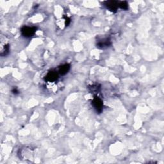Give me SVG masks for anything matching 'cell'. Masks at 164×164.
I'll use <instances>...</instances> for the list:
<instances>
[{
  "label": "cell",
  "mask_w": 164,
  "mask_h": 164,
  "mask_svg": "<svg viewBox=\"0 0 164 164\" xmlns=\"http://www.w3.org/2000/svg\"><path fill=\"white\" fill-rule=\"evenodd\" d=\"M37 30V28L35 26H24L22 27L21 30V35L23 36L24 37L26 38H30L33 37L35 35Z\"/></svg>",
  "instance_id": "cell-1"
},
{
  "label": "cell",
  "mask_w": 164,
  "mask_h": 164,
  "mask_svg": "<svg viewBox=\"0 0 164 164\" xmlns=\"http://www.w3.org/2000/svg\"><path fill=\"white\" fill-rule=\"evenodd\" d=\"M92 105L96 112L99 113H101L103 110V101L101 98L96 95L94 96L92 101Z\"/></svg>",
  "instance_id": "cell-2"
},
{
  "label": "cell",
  "mask_w": 164,
  "mask_h": 164,
  "mask_svg": "<svg viewBox=\"0 0 164 164\" xmlns=\"http://www.w3.org/2000/svg\"><path fill=\"white\" fill-rule=\"evenodd\" d=\"M104 6L106 7L107 9L112 12H116L117 10L119 8V1H104Z\"/></svg>",
  "instance_id": "cell-3"
},
{
  "label": "cell",
  "mask_w": 164,
  "mask_h": 164,
  "mask_svg": "<svg viewBox=\"0 0 164 164\" xmlns=\"http://www.w3.org/2000/svg\"><path fill=\"white\" fill-rule=\"evenodd\" d=\"M58 79V73L57 71L51 70L49 71L44 78V80L46 82H55L57 81Z\"/></svg>",
  "instance_id": "cell-4"
},
{
  "label": "cell",
  "mask_w": 164,
  "mask_h": 164,
  "mask_svg": "<svg viewBox=\"0 0 164 164\" xmlns=\"http://www.w3.org/2000/svg\"><path fill=\"white\" fill-rule=\"evenodd\" d=\"M112 44L111 40L109 38H105L103 39L99 40L98 43H97V48L99 49H106L108 47H110Z\"/></svg>",
  "instance_id": "cell-5"
},
{
  "label": "cell",
  "mask_w": 164,
  "mask_h": 164,
  "mask_svg": "<svg viewBox=\"0 0 164 164\" xmlns=\"http://www.w3.org/2000/svg\"><path fill=\"white\" fill-rule=\"evenodd\" d=\"M70 68L71 65L68 64V63H65V64L60 67L59 70H58V73L62 75V76H64V75L68 73V72L70 70Z\"/></svg>",
  "instance_id": "cell-6"
},
{
  "label": "cell",
  "mask_w": 164,
  "mask_h": 164,
  "mask_svg": "<svg viewBox=\"0 0 164 164\" xmlns=\"http://www.w3.org/2000/svg\"><path fill=\"white\" fill-rule=\"evenodd\" d=\"M88 89H89L90 92L92 94H97L101 90V85L99 84H94L88 86Z\"/></svg>",
  "instance_id": "cell-7"
},
{
  "label": "cell",
  "mask_w": 164,
  "mask_h": 164,
  "mask_svg": "<svg viewBox=\"0 0 164 164\" xmlns=\"http://www.w3.org/2000/svg\"><path fill=\"white\" fill-rule=\"evenodd\" d=\"M10 51V47H9V44H5L3 46H1V57H5L9 53Z\"/></svg>",
  "instance_id": "cell-8"
},
{
  "label": "cell",
  "mask_w": 164,
  "mask_h": 164,
  "mask_svg": "<svg viewBox=\"0 0 164 164\" xmlns=\"http://www.w3.org/2000/svg\"><path fill=\"white\" fill-rule=\"evenodd\" d=\"M119 8L124 10H127L128 9V2L126 1H120L119 3Z\"/></svg>",
  "instance_id": "cell-9"
},
{
  "label": "cell",
  "mask_w": 164,
  "mask_h": 164,
  "mask_svg": "<svg viewBox=\"0 0 164 164\" xmlns=\"http://www.w3.org/2000/svg\"><path fill=\"white\" fill-rule=\"evenodd\" d=\"M65 26H68L69 24H70L71 23V19L69 18L67 16H65Z\"/></svg>",
  "instance_id": "cell-10"
},
{
  "label": "cell",
  "mask_w": 164,
  "mask_h": 164,
  "mask_svg": "<svg viewBox=\"0 0 164 164\" xmlns=\"http://www.w3.org/2000/svg\"><path fill=\"white\" fill-rule=\"evenodd\" d=\"M12 92L13 94H15V95H17V94H18L19 93V92L18 88H17L16 87H15V88H13V89L12 90Z\"/></svg>",
  "instance_id": "cell-11"
}]
</instances>
